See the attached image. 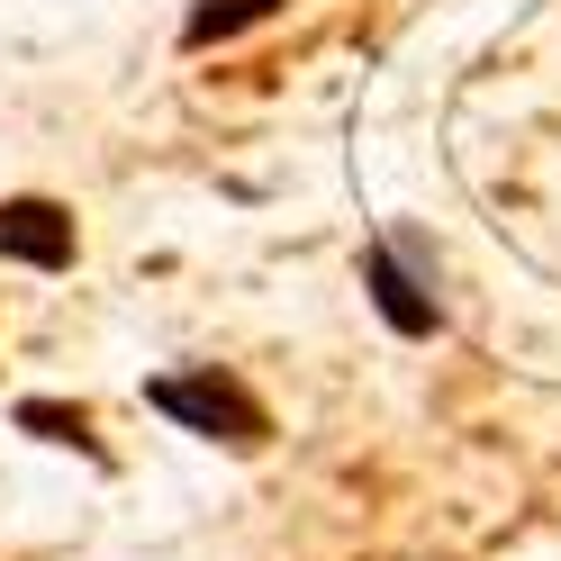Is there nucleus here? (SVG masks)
Wrapping results in <instances>:
<instances>
[{"instance_id":"f257e3e1","label":"nucleus","mask_w":561,"mask_h":561,"mask_svg":"<svg viewBox=\"0 0 561 561\" xmlns=\"http://www.w3.org/2000/svg\"><path fill=\"white\" fill-rule=\"evenodd\" d=\"M146 408L163 416V426H182V435H199V444L236 453V462H254V453L272 444V408H263V390H254L244 371H227V363L154 371V380H146Z\"/></svg>"},{"instance_id":"f03ea898","label":"nucleus","mask_w":561,"mask_h":561,"mask_svg":"<svg viewBox=\"0 0 561 561\" xmlns=\"http://www.w3.org/2000/svg\"><path fill=\"white\" fill-rule=\"evenodd\" d=\"M363 290H371L380 327H390L399 344H435L444 335V244L426 227L390 218L363 244Z\"/></svg>"},{"instance_id":"7ed1b4c3","label":"nucleus","mask_w":561,"mask_h":561,"mask_svg":"<svg viewBox=\"0 0 561 561\" xmlns=\"http://www.w3.org/2000/svg\"><path fill=\"white\" fill-rule=\"evenodd\" d=\"M0 263H27V272H73L82 263V218L46 191H10L0 199Z\"/></svg>"},{"instance_id":"20e7f679","label":"nucleus","mask_w":561,"mask_h":561,"mask_svg":"<svg viewBox=\"0 0 561 561\" xmlns=\"http://www.w3.org/2000/svg\"><path fill=\"white\" fill-rule=\"evenodd\" d=\"M280 10H290V0H191L182 46H191V55H208V46L244 37V27H263V19H280Z\"/></svg>"},{"instance_id":"39448f33","label":"nucleus","mask_w":561,"mask_h":561,"mask_svg":"<svg viewBox=\"0 0 561 561\" xmlns=\"http://www.w3.org/2000/svg\"><path fill=\"white\" fill-rule=\"evenodd\" d=\"M10 416H19L27 435H46V444H73V453H100V444H91V408H82V399H19Z\"/></svg>"}]
</instances>
